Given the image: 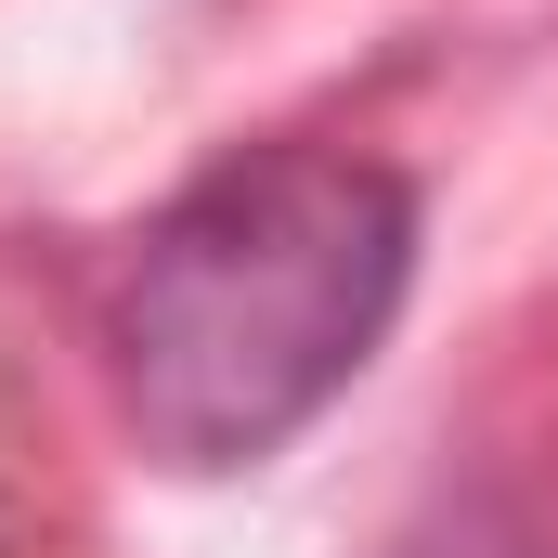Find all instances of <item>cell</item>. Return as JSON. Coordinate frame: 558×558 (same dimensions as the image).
<instances>
[{
    "label": "cell",
    "instance_id": "obj_1",
    "mask_svg": "<svg viewBox=\"0 0 558 558\" xmlns=\"http://www.w3.org/2000/svg\"><path fill=\"white\" fill-rule=\"evenodd\" d=\"M416 286V182L338 143L195 169L105 286V351L143 454L221 481L325 416Z\"/></svg>",
    "mask_w": 558,
    "mask_h": 558
},
{
    "label": "cell",
    "instance_id": "obj_2",
    "mask_svg": "<svg viewBox=\"0 0 558 558\" xmlns=\"http://www.w3.org/2000/svg\"><path fill=\"white\" fill-rule=\"evenodd\" d=\"M377 558H546V533H533L507 494H441V507H416Z\"/></svg>",
    "mask_w": 558,
    "mask_h": 558
}]
</instances>
